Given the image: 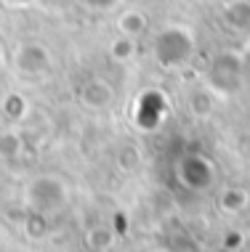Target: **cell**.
Masks as SVG:
<instances>
[{
	"label": "cell",
	"mask_w": 250,
	"mask_h": 252,
	"mask_svg": "<svg viewBox=\"0 0 250 252\" xmlns=\"http://www.w3.org/2000/svg\"><path fill=\"white\" fill-rule=\"evenodd\" d=\"M19 154H22V138H19V133L3 130L0 133V157L3 159H13Z\"/></svg>",
	"instance_id": "cell-10"
},
{
	"label": "cell",
	"mask_w": 250,
	"mask_h": 252,
	"mask_svg": "<svg viewBox=\"0 0 250 252\" xmlns=\"http://www.w3.org/2000/svg\"><path fill=\"white\" fill-rule=\"evenodd\" d=\"M80 3H85L88 8H96V11H107V8H112V5H117V0H80Z\"/></svg>",
	"instance_id": "cell-12"
},
{
	"label": "cell",
	"mask_w": 250,
	"mask_h": 252,
	"mask_svg": "<svg viewBox=\"0 0 250 252\" xmlns=\"http://www.w3.org/2000/svg\"><path fill=\"white\" fill-rule=\"evenodd\" d=\"M224 19L234 30H248L250 27V0H232L224 8Z\"/></svg>",
	"instance_id": "cell-7"
},
{
	"label": "cell",
	"mask_w": 250,
	"mask_h": 252,
	"mask_svg": "<svg viewBox=\"0 0 250 252\" xmlns=\"http://www.w3.org/2000/svg\"><path fill=\"white\" fill-rule=\"evenodd\" d=\"M242 64H245V83H250V51L242 56Z\"/></svg>",
	"instance_id": "cell-13"
},
{
	"label": "cell",
	"mask_w": 250,
	"mask_h": 252,
	"mask_svg": "<svg viewBox=\"0 0 250 252\" xmlns=\"http://www.w3.org/2000/svg\"><path fill=\"white\" fill-rule=\"evenodd\" d=\"M194 51V37L186 27L171 24L154 37V56H157L160 66L165 69H176V66H184L189 56Z\"/></svg>",
	"instance_id": "cell-1"
},
{
	"label": "cell",
	"mask_w": 250,
	"mask_h": 252,
	"mask_svg": "<svg viewBox=\"0 0 250 252\" xmlns=\"http://www.w3.org/2000/svg\"><path fill=\"white\" fill-rule=\"evenodd\" d=\"M80 101H83L88 109H104V106H109V101H112L109 83H104V80H99V77L88 80V83L80 88Z\"/></svg>",
	"instance_id": "cell-5"
},
{
	"label": "cell",
	"mask_w": 250,
	"mask_h": 252,
	"mask_svg": "<svg viewBox=\"0 0 250 252\" xmlns=\"http://www.w3.org/2000/svg\"><path fill=\"white\" fill-rule=\"evenodd\" d=\"M208 85L221 96H232L245 85V64L240 53H218L208 66Z\"/></svg>",
	"instance_id": "cell-2"
},
{
	"label": "cell",
	"mask_w": 250,
	"mask_h": 252,
	"mask_svg": "<svg viewBox=\"0 0 250 252\" xmlns=\"http://www.w3.org/2000/svg\"><path fill=\"white\" fill-rule=\"evenodd\" d=\"M120 32H123L125 37H136V35H141V32L146 30V16L144 13H139V11H125L123 16H120Z\"/></svg>",
	"instance_id": "cell-8"
},
{
	"label": "cell",
	"mask_w": 250,
	"mask_h": 252,
	"mask_svg": "<svg viewBox=\"0 0 250 252\" xmlns=\"http://www.w3.org/2000/svg\"><path fill=\"white\" fill-rule=\"evenodd\" d=\"M88 244H91L93 250H104V247H109V244H112L109 228H104V226L91 228V231H88Z\"/></svg>",
	"instance_id": "cell-11"
},
{
	"label": "cell",
	"mask_w": 250,
	"mask_h": 252,
	"mask_svg": "<svg viewBox=\"0 0 250 252\" xmlns=\"http://www.w3.org/2000/svg\"><path fill=\"white\" fill-rule=\"evenodd\" d=\"M11 3H27V0H11Z\"/></svg>",
	"instance_id": "cell-14"
},
{
	"label": "cell",
	"mask_w": 250,
	"mask_h": 252,
	"mask_svg": "<svg viewBox=\"0 0 250 252\" xmlns=\"http://www.w3.org/2000/svg\"><path fill=\"white\" fill-rule=\"evenodd\" d=\"M181 170H192V175H184V183L189 189H205L208 183L213 181V165L208 159H202V157H186Z\"/></svg>",
	"instance_id": "cell-6"
},
{
	"label": "cell",
	"mask_w": 250,
	"mask_h": 252,
	"mask_svg": "<svg viewBox=\"0 0 250 252\" xmlns=\"http://www.w3.org/2000/svg\"><path fill=\"white\" fill-rule=\"evenodd\" d=\"M67 199V189L59 178H51V175H43L30 186V202L35 204L37 213H48L56 204H62Z\"/></svg>",
	"instance_id": "cell-3"
},
{
	"label": "cell",
	"mask_w": 250,
	"mask_h": 252,
	"mask_svg": "<svg viewBox=\"0 0 250 252\" xmlns=\"http://www.w3.org/2000/svg\"><path fill=\"white\" fill-rule=\"evenodd\" d=\"M48 51L43 48L40 43H30V45H22L16 51V72L27 74V77H35V74L48 69Z\"/></svg>",
	"instance_id": "cell-4"
},
{
	"label": "cell",
	"mask_w": 250,
	"mask_h": 252,
	"mask_svg": "<svg viewBox=\"0 0 250 252\" xmlns=\"http://www.w3.org/2000/svg\"><path fill=\"white\" fill-rule=\"evenodd\" d=\"M250 202V196L245 189H226L224 196H221V207L229 210V213H240V210H245Z\"/></svg>",
	"instance_id": "cell-9"
}]
</instances>
